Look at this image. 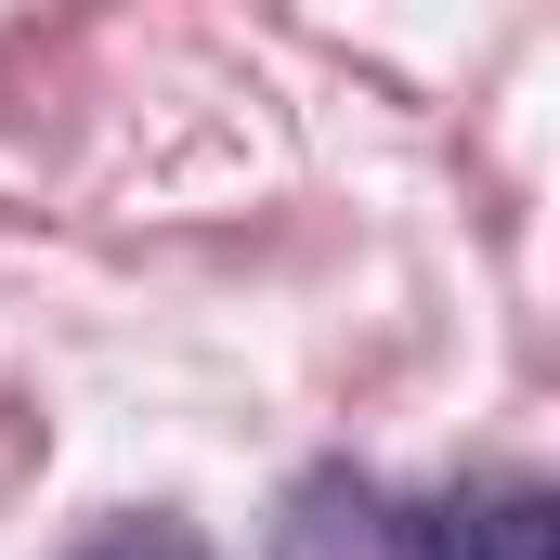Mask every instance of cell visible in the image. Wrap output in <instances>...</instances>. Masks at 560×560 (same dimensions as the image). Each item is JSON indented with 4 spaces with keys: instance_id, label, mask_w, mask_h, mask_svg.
<instances>
[{
    "instance_id": "obj_2",
    "label": "cell",
    "mask_w": 560,
    "mask_h": 560,
    "mask_svg": "<svg viewBox=\"0 0 560 560\" xmlns=\"http://www.w3.org/2000/svg\"><path fill=\"white\" fill-rule=\"evenodd\" d=\"M79 560H209V535H196V522H156V509H143V522H105V535H92Z\"/></svg>"
},
{
    "instance_id": "obj_1",
    "label": "cell",
    "mask_w": 560,
    "mask_h": 560,
    "mask_svg": "<svg viewBox=\"0 0 560 560\" xmlns=\"http://www.w3.org/2000/svg\"><path fill=\"white\" fill-rule=\"evenodd\" d=\"M430 560H548V495H535V482L456 495V509L430 522Z\"/></svg>"
}]
</instances>
